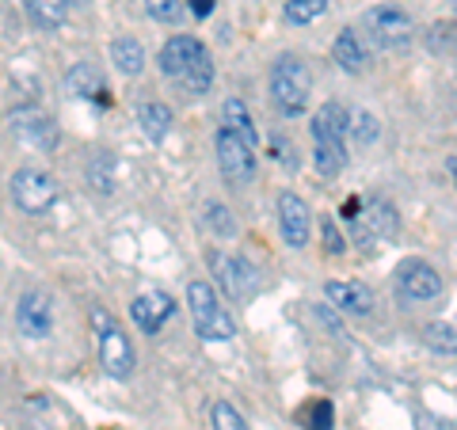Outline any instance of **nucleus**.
Listing matches in <instances>:
<instances>
[{"label": "nucleus", "instance_id": "nucleus-1", "mask_svg": "<svg viewBox=\"0 0 457 430\" xmlns=\"http://www.w3.org/2000/svg\"><path fill=\"white\" fill-rule=\"evenodd\" d=\"M92 332H96V351H99V366H104V374L114 377V381H126L134 374V347L126 332L119 327V320L111 317V312L96 309L92 312Z\"/></svg>", "mask_w": 457, "mask_h": 430}, {"label": "nucleus", "instance_id": "nucleus-2", "mask_svg": "<svg viewBox=\"0 0 457 430\" xmlns=\"http://www.w3.org/2000/svg\"><path fill=\"white\" fill-rule=\"evenodd\" d=\"M187 305H191L195 332L203 335L206 343H228L237 335V324L221 309V301H218V294H213L210 282H191L187 285Z\"/></svg>", "mask_w": 457, "mask_h": 430}, {"label": "nucleus", "instance_id": "nucleus-3", "mask_svg": "<svg viewBox=\"0 0 457 430\" xmlns=\"http://www.w3.org/2000/svg\"><path fill=\"white\" fill-rule=\"evenodd\" d=\"M270 95L282 114H302L309 107V95H312V77L309 69L297 62V57H278L275 69H270Z\"/></svg>", "mask_w": 457, "mask_h": 430}, {"label": "nucleus", "instance_id": "nucleus-4", "mask_svg": "<svg viewBox=\"0 0 457 430\" xmlns=\"http://www.w3.org/2000/svg\"><path fill=\"white\" fill-rule=\"evenodd\" d=\"M252 153L255 149H248L233 130H225L221 126V134H218V168H221L228 187H248V183L255 179V156Z\"/></svg>", "mask_w": 457, "mask_h": 430}, {"label": "nucleus", "instance_id": "nucleus-5", "mask_svg": "<svg viewBox=\"0 0 457 430\" xmlns=\"http://www.w3.org/2000/svg\"><path fill=\"white\" fill-rule=\"evenodd\" d=\"M12 198L23 213H46L57 203V183L38 168H23L12 176Z\"/></svg>", "mask_w": 457, "mask_h": 430}, {"label": "nucleus", "instance_id": "nucleus-6", "mask_svg": "<svg viewBox=\"0 0 457 430\" xmlns=\"http://www.w3.org/2000/svg\"><path fill=\"white\" fill-rule=\"evenodd\" d=\"M370 31H374V38L381 42V46H408L411 42V31H416V23H411L408 16V8H400V4H378V8H370Z\"/></svg>", "mask_w": 457, "mask_h": 430}, {"label": "nucleus", "instance_id": "nucleus-7", "mask_svg": "<svg viewBox=\"0 0 457 430\" xmlns=\"http://www.w3.org/2000/svg\"><path fill=\"white\" fill-rule=\"evenodd\" d=\"M210 267H213V278L221 282V290L237 301H248L255 290H260V275L237 255H225V252H213L210 255Z\"/></svg>", "mask_w": 457, "mask_h": 430}, {"label": "nucleus", "instance_id": "nucleus-8", "mask_svg": "<svg viewBox=\"0 0 457 430\" xmlns=\"http://www.w3.org/2000/svg\"><path fill=\"white\" fill-rule=\"evenodd\" d=\"M396 290L408 301H435L442 294V275L423 260H404L396 267Z\"/></svg>", "mask_w": 457, "mask_h": 430}, {"label": "nucleus", "instance_id": "nucleus-9", "mask_svg": "<svg viewBox=\"0 0 457 430\" xmlns=\"http://www.w3.org/2000/svg\"><path fill=\"white\" fill-rule=\"evenodd\" d=\"M278 225H282V236L290 248H305L309 233H312V213L305 206V198L297 194H278Z\"/></svg>", "mask_w": 457, "mask_h": 430}, {"label": "nucleus", "instance_id": "nucleus-10", "mask_svg": "<svg viewBox=\"0 0 457 430\" xmlns=\"http://www.w3.org/2000/svg\"><path fill=\"white\" fill-rule=\"evenodd\" d=\"M16 324H20V332L27 339H46L50 335V297L46 294H38V290H27L20 297V305H16Z\"/></svg>", "mask_w": 457, "mask_h": 430}, {"label": "nucleus", "instance_id": "nucleus-11", "mask_svg": "<svg viewBox=\"0 0 457 430\" xmlns=\"http://www.w3.org/2000/svg\"><path fill=\"white\" fill-rule=\"evenodd\" d=\"M171 297L164 294V290H145L141 297H134V305H130V317H134V324L141 327L145 335H156L164 327V320L171 317Z\"/></svg>", "mask_w": 457, "mask_h": 430}, {"label": "nucleus", "instance_id": "nucleus-12", "mask_svg": "<svg viewBox=\"0 0 457 430\" xmlns=\"http://www.w3.org/2000/svg\"><path fill=\"white\" fill-rule=\"evenodd\" d=\"M203 54H206V46H203L198 38H191V35L168 38V42H164V50H161V73L183 80V73H187V69H191Z\"/></svg>", "mask_w": 457, "mask_h": 430}, {"label": "nucleus", "instance_id": "nucleus-13", "mask_svg": "<svg viewBox=\"0 0 457 430\" xmlns=\"http://www.w3.org/2000/svg\"><path fill=\"white\" fill-rule=\"evenodd\" d=\"M65 92H69V95H80V99H92V103H99V107L111 103V88H107L104 73H99L96 65H88V62H80V65L69 69Z\"/></svg>", "mask_w": 457, "mask_h": 430}, {"label": "nucleus", "instance_id": "nucleus-14", "mask_svg": "<svg viewBox=\"0 0 457 430\" xmlns=\"http://www.w3.org/2000/svg\"><path fill=\"white\" fill-rule=\"evenodd\" d=\"M12 130H16L20 141H27V145H35V149H54L57 145L54 122L38 111H16L12 114Z\"/></svg>", "mask_w": 457, "mask_h": 430}, {"label": "nucleus", "instance_id": "nucleus-15", "mask_svg": "<svg viewBox=\"0 0 457 430\" xmlns=\"http://www.w3.org/2000/svg\"><path fill=\"white\" fill-rule=\"evenodd\" d=\"M324 294L339 312H351V317H366V312L374 309V294H370L362 282H328Z\"/></svg>", "mask_w": 457, "mask_h": 430}, {"label": "nucleus", "instance_id": "nucleus-16", "mask_svg": "<svg viewBox=\"0 0 457 430\" xmlns=\"http://www.w3.org/2000/svg\"><path fill=\"white\" fill-rule=\"evenodd\" d=\"M351 134V111L343 103H320L312 119V141H343Z\"/></svg>", "mask_w": 457, "mask_h": 430}, {"label": "nucleus", "instance_id": "nucleus-17", "mask_svg": "<svg viewBox=\"0 0 457 430\" xmlns=\"http://www.w3.org/2000/svg\"><path fill=\"white\" fill-rule=\"evenodd\" d=\"M221 114H225V130H233L248 149H260V130H255V122H252V114L245 107V99H225Z\"/></svg>", "mask_w": 457, "mask_h": 430}, {"label": "nucleus", "instance_id": "nucleus-18", "mask_svg": "<svg viewBox=\"0 0 457 430\" xmlns=\"http://www.w3.org/2000/svg\"><path fill=\"white\" fill-rule=\"evenodd\" d=\"M332 57H336V65L343 69V73H362L366 69V50H362V42H359V35L351 31H339V38H336V46H332Z\"/></svg>", "mask_w": 457, "mask_h": 430}, {"label": "nucleus", "instance_id": "nucleus-19", "mask_svg": "<svg viewBox=\"0 0 457 430\" xmlns=\"http://www.w3.org/2000/svg\"><path fill=\"white\" fill-rule=\"evenodd\" d=\"M23 4H27V16H31L35 27H42V31L62 27L69 16V0H23Z\"/></svg>", "mask_w": 457, "mask_h": 430}, {"label": "nucleus", "instance_id": "nucleus-20", "mask_svg": "<svg viewBox=\"0 0 457 430\" xmlns=\"http://www.w3.org/2000/svg\"><path fill=\"white\" fill-rule=\"evenodd\" d=\"M111 62L119 65L126 77H134V73L145 69V50H141L137 38H114L111 42Z\"/></svg>", "mask_w": 457, "mask_h": 430}, {"label": "nucleus", "instance_id": "nucleus-21", "mask_svg": "<svg viewBox=\"0 0 457 430\" xmlns=\"http://www.w3.org/2000/svg\"><path fill=\"white\" fill-rule=\"evenodd\" d=\"M362 225L378 236H393L396 233V210L389 203H381V198H370L366 203V213H362Z\"/></svg>", "mask_w": 457, "mask_h": 430}, {"label": "nucleus", "instance_id": "nucleus-22", "mask_svg": "<svg viewBox=\"0 0 457 430\" xmlns=\"http://www.w3.org/2000/svg\"><path fill=\"white\" fill-rule=\"evenodd\" d=\"M312 164H317L320 176H339L343 164H347V145H343V141H317Z\"/></svg>", "mask_w": 457, "mask_h": 430}, {"label": "nucleus", "instance_id": "nucleus-23", "mask_svg": "<svg viewBox=\"0 0 457 430\" xmlns=\"http://www.w3.org/2000/svg\"><path fill=\"white\" fill-rule=\"evenodd\" d=\"M137 122L153 141H164L168 130H171V111L164 103H141L137 107Z\"/></svg>", "mask_w": 457, "mask_h": 430}, {"label": "nucleus", "instance_id": "nucleus-24", "mask_svg": "<svg viewBox=\"0 0 457 430\" xmlns=\"http://www.w3.org/2000/svg\"><path fill=\"white\" fill-rule=\"evenodd\" d=\"M210 84H213V62H210V54H203L187 69V73H183V88L195 92V95H203V92H210Z\"/></svg>", "mask_w": 457, "mask_h": 430}, {"label": "nucleus", "instance_id": "nucleus-25", "mask_svg": "<svg viewBox=\"0 0 457 430\" xmlns=\"http://www.w3.org/2000/svg\"><path fill=\"white\" fill-rule=\"evenodd\" d=\"M324 8H328V0H290V4H286V23L305 27L312 20H320Z\"/></svg>", "mask_w": 457, "mask_h": 430}, {"label": "nucleus", "instance_id": "nucleus-26", "mask_svg": "<svg viewBox=\"0 0 457 430\" xmlns=\"http://www.w3.org/2000/svg\"><path fill=\"white\" fill-rule=\"evenodd\" d=\"M423 339H427V347L438 354H457V327H450V324H427Z\"/></svg>", "mask_w": 457, "mask_h": 430}, {"label": "nucleus", "instance_id": "nucleus-27", "mask_svg": "<svg viewBox=\"0 0 457 430\" xmlns=\"http://www.w3.org/2000/svg\"><path fill=\"white\" fill-rule=\"evenodd\" d=\"M210 426L213 430H248V423L240 419V411L228 404V400H218V404L210 408Z\"/></svg>", "mask_w": 457, "mask_h": 430}, {"label": "nucleus", "instance_id": "nucleus-28", "mask_svg": "<svg viewBox=\"0 0 457 430\" xmlns=\"http://www.w3.org/2000/svg\"><path fill=\"white\" fill-rule=\"evenodd\" d=\"M427 42H431L435 54H457V27L453 23H435Z\"/></svg>", "mask_w": 457, "mask_h": 430}, {"label": "nucleus", "instance_id": "nucleus-29", "mask_svg": "<svg viewBox=\"0 0 457 430\" xmlns=\"http://www.w3.org/2000/svg\"><path fill=\"white\" fill-rule=\"evenodd\" d=\"M302 423L309 430H332V404H328V400H312L302 411Z\"/></svg>", "mask_w": 457, "mask_h": 430}, {"label": "nucleus", "instance_id": "nucleus-30", "mask_svg": "<svg viewBox=\"0 0 457 430\" xmlns=\"http://www.w3.org/2000/svg\"><path fill=\"white\" fill-rule=\"evenodd\" d=\"M351 130H354V137H359L362 145H374V141H378V134H381V126H378V119H374V114H366V111H354V114H351Z\"/></svg>", "mask_w": 457, "mask_h": 430}, {"label": "nucleus", "instance_id": "nucleus-31", "mask_svg": "<svg viewBox=\"0 0 457 430\" xmlns=\"http://www.w3.org/2000/svg\"><path fill=\"white\" fill-rule=\"evenodd\" d=\"M145 12L153 20H161V23H176L183 16L179 0H145Z\"/></svg>", "mask_w": 457, "mask_h": 430}, {"label": "nucleus", "instance_id": "nucleus-32", "mask_svg": "<svg viewBox=\"0 0 457 430\" xmlns=\"http://www.w3.org/2000/svg\"><path fill=\"white\" fill-rule=\"evenodd\" d=\"M206 213H210V228H213V233H218V236H228V233H233V213H228L225 206L213 203Z\"/></svg>", "mask_w": 457, "mask_h": 430}, {"label": "nucleus", "instance_id": "nucleus-33", "mask_svg": "<svg viewBox=\"0 0 457 430\" xmlns=\"http://www.w3.org/2000/svg\"><path fill=\"white\" fill-rule=\"evenodd\" d=\"M320 236H324V244H328V252H332V255L347 252V244H343V236H339V228L332 225V218H320Z\"/></svg>", "mask_w": 457, "mask_h": 430}, {"label": "nucleus", "instance_id": "nucleus-34", "mask_svg": "<svg viewBox=\"0 0 457 430\" xmlns=\"http://www.w3.org/2000/svg\"><path fill=\"white\" fill-rule=\"evenodd\" d=\"M210 12H213V0H191V16L195 20H206Z\"/></svg>", "mask_w": 457, "mask_h": 430}, {"label": "nucleus", "instance_id": "nucleus-35", "mask_svg": "<svg viewBox=\"0 0 457 430\" xmlns=\"http://www.w3.org/2000/svg\"><path fill=\"white\" fill-rule=\"evenodd\" d=\"M446 171H450V179H453V187H457V156H450V161H446Z\"/></svg>", "mask_w": 457, "mask_h": 430}, {"label": "nucleus", "instance_id": "nucleus-36", "mask_svg": "<svg viewBox=\"0 0 457 430\" xmlns=\"http://www.w3.org/2000/svg\"><path fill=\"white\" fill-rule=\"evenodd\" d=\"M450 4H453V16H457V0H450Z\"/></svg>", "mask_w": 457, "mask_h": 430}]
</instances>
